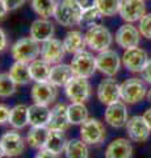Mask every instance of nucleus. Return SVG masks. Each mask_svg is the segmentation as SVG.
Instances as JSON below:
<instances>
[{"label": "nucleus", "instance_id": "1", "mask_svg": "<svg viewBox=\"0 0 151 158\" xmlns=\"http://www.w3.org/2000/svg\"><path fill=\"white\" fill-rule=\"evenodd\" d=\"M83 8L77 0H59L57 2V7L53 17L62 27L71 28L79 25L81 19Z\"/></svg>", "mask_w": 151, "mask_h": 158}, {"label": "nucleus", "instance_id": "2", "mask_svg": "<svg viewBox=\"0 0 151 158\" xmlns=\"http://www.w3.org/2000/svg\"><path fill=\"white\" fill-rule=\"evenodd\" d=\"M11 54L14 61L30 63L41 56V45L30 36L17 40L11 48Z\"/></svg>", "mask_w": 151, "mask_h": 158}, {"label": "nucleus", "instance_id": "3", "mask_svg": "<svg viewBox=\"0 0 151 158\" xmlns=\"http://www.w3.org/2000/svg\"><path fill=\"white\" fill-rule=\"evenodd\" d=\"M85 41H87V46L91 50L101 53L104 50H108L110 48L112 42H113V36H112L108 28H105L104 25H97L87 29Z\"/></svg>", "mask_w": 151, "mask_h": 158}, {"label": "nucleus", "instance_id": "4", "mask_svg": "<svg viewBox=\"0 0 151 158\" xmlns=\"http://www.w3.org/2000/svg\"><path fill=\"white\" fill-rule=\"evenodd\" d=\"M121 99L128 104H135L147 96V88H146L145 81L139 78L126 79L124 83L120 85Z\"/></svg>", "mask_w": 151, "mask_h": 158}, {"label": "nucleus", "instance_id": "5", "mask_svg": "<svg viewBox=\"0 0 151 158\" xmlns=\"http://www.w3.org/2000/svg\"><path fill=\"white\" fill-rule=\"evenodd\" d=\"M70 66L74 73V77L80 78H91L97 70L96 57L92 53L83 50L77 54H74V58L71 59Z\"/></svg>", "mask_w": 151, "mask_h": 158}, {"label": "nucleus", "instance_id": "6", "mask_svg": "<svg viewBox=\"0 0 151 158\" xmlns=\"http://www.w3.org/2000/svg\"><path fill=\"white\" fill-rule=\"evenodd\" d=\"M105 127L97 118L88 117L80 125V138L87 145H96L104 141L105 138Z\"/></svg>", "mask_w": 151, "mask_h": 158}, {"label": "nucleus", "instance_id": "7", "mask_svg": "<svg viewBox=\"0 0 151 158\" xmlns=\"http://www.w3.org/2000/svg\"><path fill=\"white\" fill-rule=\"evenodd\" d=\"M65 92L71 103H85L91 96V85L87 78L74 77L66 85Z\"/></svg>", "mask_w": 151, "mask_h": 158}, {"label": "nucleus", "instance_id": "8", "mask_svg": "<svg viewBox=\"0 0 151 158\" xmlns=\"http://www.w3.org/2000/svg\"><path fill=\"white\" fill-rule=\"evenodd\" d=\"M149 62V54L138 46L125 49L122 56V63L130 73H142Z\"/></svg>", "mask_w": 151, "mask_h": 158}, {"label": "nucleus", "instance_id": "9", "mask_svg": "<svg viewBox=\"0 0 151 158\" xmlns=\"http://www.w3.org/2000/svg\"><path fill=\"white\" fill-rule=\"evenodd\" d=\"M97 70L106 77H114L121 67V58L114 50H104L96 56Z\"/></svg>", "mask_w": 151, "mask_h": 158}, {"label": "nucleus", "instance_id": "10", "mask_svg": "<svg viewBox=\"0 0 151 158\" xmlns=\"http://www.w3.org/2000/svg\"><path fill=\"white\" fill-rule=\"evenodd\" d=\"M57 86L50 82H36L30 90V96L37 104L49 106L57 99Z\"/></svg>", "mask_w": 151, "mask_h": 158}, {"label": "nucleus", "instance_id": "11", "mask_svg": "<svg viewBox=\"0 0 151 158\" xmlns=\"http://www.w3.org/2000/svg\"><path fill=\"white\" fill-rule=\"evenodd\" d=\"M120 16L126 23L139 21L146 15L145 0H121Z\"/></svg>", "mask_w": 151, "mask_h": 158}, {"label": "nucleus", "instance_id": "12", "mask_svg": "<svg viewBox=\"0 0 151 158\" xmlns=\"http://www.w3.org/2000/svg\"><path fill=\"white\" fill-rule=\"evenodd\" d=\"M66 53L67 52L65 46H63V42L54 37L42 42V45H41V58L45 59L50 65L61 63L62 59L65 58Z\"/></svg>", "mask_w": 151, "mask_h": 158}, {"label": "nucleus", "instance_id": "13", "mask_svg": "<svg viewBox=\"0 0 151 158\" xmlns=\"http://www.w3.org/2000/svg\"><path fill=\"white\" fill-rule=\"evenodd\" d=\"M97 98L105 106L113 104L121 99L120 85L112 77L103 79L97 86Z\"/></svg>", "mask_w": 151, "mask_h": 158}, {"label": "nucleus", "instance_id": "14", "mask_svg": "<svg viewBox=\"0 0 151 158\" xmlns=\"http://www.w3.org/2000/svg\"><path fill=\"white\" fill-rule=\"evenodd\" d=\"M0 145H2L4 154L6 157H18L24 153L25 149V142H24V138L20 136V133L11 131L7 132L0 137Z\"/></svg>", "mask_w": 151, "mask_h": 158}, {"label": "nucleus", "instance_id": "15", "mask_svg": "<svg viewBox=\"0 0 151 158\" xmlns=\"http://www.w3.org/2000/svg\"><path fill=\"white\" fill-rule=\"evenodd\" d=\"M104 118L106 124L112 128H122L128 123V108L125 102H116L113 104L106 106L104 113Z\"/></svg>", "mask_w": 151, "mask_h": 158}, {"label": "nucleus", "instance_id": "16", "mask_svg": "<svg viewBox=\"0 0 151 158\" xmlns=\"http://www.w3.org/2000/svg\"><path fill=\"white\" fill-rule=\"evenodd\" d=\"M114 40L117 42V45L125 49L138 46L139 40H141V33L139 29H137L134 25H131L130 23L124 24L122 27H120L117 29V32L114 34Z\"/></svg>", "mask_w": 151, "mask_h": 158}, {"label": "nucleus", "instance_id": "17", "mask_svg": "<svg viewBox=\"0 0 151 158\" xmlns=\"http://www.w3.org/2000/svg\"><path fill=\"white\" fill-rule=\"evenodd\" d=\"M126 132L131 141L134 142H143L150 136V127L143 118V116H133L126 123Z\"/></svg>", "mask_w": 151, "mask_h": 158}, {"label": "nucleus", "instance_id": "18", "mask_svg": "<svg viewBox=\"0 0 151 158\" xmlns=\"http://www.w3.org/2000/svg\"><path fill=\"white\" fill-rule=\"evenodd\" d=\"M54 24H53L50 20L40 17L33 21V24L30 25V31H29V36L33 40H36L37 42H45L47 40L53 38L54 36Z\"/></svg>", "mask_w": 151, "mask_h": 158}, {"label": "nucleus", "instance_id": "19", "mask_svg": "<svg viewBox=\"0 0 151 158\" xmlns=\"http://www.w3.org/2000/svg\"><path fill=\"white\" fill-rule=\"evenodd\" d=\"M67 107L69 106H66L65 103H59V104H57L51 108L50 120L47 123L49 129L65 132L71 125L69 120V115H67Z\"/></svg>", "mask_w": 151, "mask_h": 158}, {"label": "nucleus", "instance_id": "20", "mask_svg": "<svg viewBox=\"0 0 151 158\" xmlns=\"http://www.w3.org/2000/svg\"><path fill=\"white\" fill-rule=\"evenodd\" d=\"M133 145L126 138H116L108 145L105 158H131Z\"/></svg>", "mask_w": 151, "mask_h": 158}, {"label": "nucleus", "instance_id": "21", "mask_svg": "<svg viewBox=\"0 0 151 158\" xmlns=\"http://www.w3.org/2000/svg\"><path fill=\"white\" fill-rule=\"evenodd\" d=\"M72 78H74V73H72L71 66L61 62V63H57V65L51 66L49 82L53 83L57 87H66V85Z\"/></svg>", "mask_w": 151, "mask_h": 158}, {"label": "nucleus", "instance_id": "22", "mask_svg": "<svg viewBox=\"0 0 151 158\" xmlns=\"http://www.w3.org/2000/svg\"><path fill=\"white\" fill-rule=\"evenodd\" d=\"M51 110L47 106L42 104H32L28 110L29 116V125L30 127H47V123L50 120Z\"/></svg>", "mask_w": 151, "mask_h": 158}, {"label": "nucleus", "instance_id": "23", "mask_svg": "<svg viewBox=\"0 0 151 158\" xmlns=\"http://www.w3.org/2000/svg\"><path fill=\"white\" fill-rule=\"evenodd\" d=\"M62 42L66 52L70 54L80 53L83 50H85V46H87L85 34H83L80 31H70L69 33H66Z\"/></svg>", "mask_w": 151, "mask_h": 158}, {"label": "nucleus", "instance_id": "24", "mask_svg": "<svg viewBox=\"0 0 151 158\" xmlns=\"http://www.w3.org/2000/svg\"><path fill=\"white\" fill-rule=\"evenodd\" d=\"M29 71H30L32 81L34 82H47L50 77L51 65L46 62L45 59H34L33 62L29 63Z\"/></svg>", "mask_w": 151, "mask_h": 158}, {"label": "nucleus", "instance_id": "25", "mask_svg": "<svg viewBox=\"0 0 151 158\" xmlns=\"http://www.w3.org/2000/svg\"><path fill=\"white\" fill-rule=\"evenodd\" d=\"M49 132L50 129L47 127H32L26 135V142L33 149H43L47 141Z\"/></svg>", "mask_w": 151, "mask_h": 158}, {"label": "nucleus", "instance_id": "26", "mask_svg": "<svg viewBox=\"0 0 151 158\" xmlns=\"http://www.w3.org/2000/svg\"><path fill=\"white\" fill-rule=\"evenodd\" d=\"M29 107L25 104H17L11 108V115H9L8 124L14 129H22L29 124V116H28Z\"/></svg>", "mask_w": 151, "mask_h": 158}, {"label": "nucleus", "instance_id": "27", "mask_svg": "<svg viewBox=\"0 0 151 158\" xmlns=\"http://www.w3.org/2000/svg\"><path fill=\"white\" fill-rule=\"evenodd\" d=\"M9 75L16 82L17 86L28 85L32 81L30 71H29V63H25V62L14 61V63L9 69Z\"/></svg>", "mask_w": 151, "mask_h": 158}, {"label": "nucleus", "instance_id": "28", "mask_svg": "<svg viewBox=\"0 0 151 158\" xmlns=\"http://www.w3.org/2000/svg\"><path fill=\"white\" fill-rule=\"evenodd\" d=\"M88 146L81 138L69 140L65 148L66 158H88Z\"/></svg>", "mask_w": 151, "mask_h": 158}, {"label": "nucleus", "instance_id": "29", "mask_svg": "<svg viewBox=\"0 0 151 158\" xmlns=\"http://www.w3.org/2000/svg\"><path fill=\"white\" fill-rule=\"evenodd\" d=\"M67 144V140L65 137V133L62 131H54L50 129L47 136V141L45 148L49 149L53 153H57V154H61V153H65V148Z\"/></svg>", "mask_w": 151, "mask_h": 158}, {"label": "nucleus", "instance_id": "30", "mask_svg": "<svg viewBox=\"0 0 151 158\" xmlns=\"http://www.w3.org/2000/svg\"><path fill=\"white\" fill-rule=\"evenodd\" d=\"M67 115H69L70 124L81 125L88 118V110L84 103H71L67 107Z\"/></svg>", "mask_w": 151, "mask_h": 158}, {"label": "nucleus", "instance_id": "31", "mask_svg": "<svg viewBox=\"0 0 151 158\" xmlns=\"http://www.w3.org/2000/svg\"><path fill=\"white\" fill-rule=\"evenodd\" d=\"M103 19H104V15L99 11L97 7L87 8V9H83L79 25L84 27L87 29H89L92 27H97V25H103L101 24L103 23Z\"/></svg>", "mask_w": 151, "mask_h": 158}, {"label": "nucleus", "instance_id": "32", "mask_svg": "<svg viewBox=\"0 0 151 158\" xmlns=\"http://www.w3.org/2000/svg\"><path fill=\"white\" fill-rule=\"evenodd\" d=\"M32 8L40 17L49 19L54 15L57 0H32Z\"/></svg>", "mask_w": 151, "mask_h": 158}, {"label": "nucleus", "instance_id": "33", "mask_svg": "<svg viewBox=\"0 0 151 158\" xmlns=\"http://www.w3.org/2000/svg\"><path fill=\"white\" fill-rule=\"evenodd\" d=\"M96 7L104 15V17H110L120 12L121 0H97Z\"/></svg>", "mask_w": 151, "mask_h": 158}, {"label": "nucleus", "instance_id": "34", "mask_svg": "<svg viewBox=\"0 0 151 158\" xmlns=\"http://www.w3.org/2000/svg\"><path fill=\"white\" fill-rule=\"evenodd\" d=\"M17 85L9 75V73L0 74V98H9L16 92Z\"/></svg>", "mask_w": 151, "mask_h": 158}, {"label": "nucleus", "instance_id": "35", "mask_svg": "<svg viewBox=\"0 0 151 158\" xmlns=\"http://www.w3.org/2000/svg\"><path fill=\"white\" fill-rule=\"evenodd\" d=\"M139 33L143 37L151 40V13H146L145 16L139 20Z\"/></svg>", "mask_w": 151, "mask_h": 158}, {"label": "nucleus", "instance_id": "36", "mask_svg": "<svg viewBox=\"0 0 151 158\" xmlns=\"http://www.w3.org/2000/svg\"><path fill=\"white\" fill-rule=\"evenodd\" d=\"M9 115H11V108L6 104H0V125L8 124Z\"/></svg>", "mask_w": 151, "mask_h": 158}, {"label": "nucleus", "instance_id": "37", "mask_svg": "<svg viewBox=\"0 0 151 158\" xmlns=\"http://www.w3.org/2000/svg\"><path fill=\"white\" fill-rule=\"evenodd\" d=\"M8 11H16V9L21 8L28 0H3Z\"/></svg>", "mask_w": 151, "mask_h": 158}, {"label": "nucleus", "instance_id": "38", "mask_svg": "<svg viewBox=\"0 0 151 158\" xmlns=\"http://www.w3.org/2000/svg\"><path fill=\"white\" fill-rule=\"evenodd\" d=\"M34 158H59V154H57V153H53L50 152L46 148H43V149H40L38 153L36 154Z\"/></svg>", "mask_w": 151, "mask_h": 158}, {"label": "nucleus", "instance_id": "39", "mask_svg": "<svg viewBox=\"0 0 151 158\" xmlns=\"http://www.w3.org/2000/svg\"><path fill=\"white\" fill-rule=\"evenodd\" d=\"M142 79H143L146 83H150V85H151V59H149L147 65H146V67L143 69V71H142Z\"/></svg>", "mask_w": 151, "mask_h": 158}, {"label": "nucleus", "instance_id": "40", "mask_svg": "<svg viewBox=\"0 0 151 158\" xmlns=\"http://www.w3.org/2000/svg\"><path fill=\"white\" fill-rule=\"evenodd\" d=\"M8 48V37L7 33L0 28V53H3L4 50H7Z\"/></svg>", "mask_w": 151, "mask_h": 158}, {"label": "nucleus", "instance_id": "41", "mask_svg": "<svg viewBox=\"0 0 151 158\" xmlns=\"http://www.w3.org/2000/svg\"><path fill=\"white\" fill-rule=\"evenodd\" d=\"M80 3V6L83 9H87V8H92V7H96V2L97 0H77Z\"/></svg>", "mask_w": 151, "mask_h": 158}, {"label": "nucleus", "instance_id": "42", "mask_svg": "<svg viewBox=\"0 0 151 158\" xmlns=\"http://www.w3.org/2000/svg\"><path fill=\"white\" fill-rule=\"evenodd\" d=\"M8 12H9V11H8V8L6 7L4 2H3V0H0V23H2L3 20L6 19V16H7Z\"/></svg>", "mask_w": 151, "mask_h": 158}, {"label": "nucleus", "instance_id": "43", "mask_svg": "<svg viewBox=\"0 0 151 158\" xmlns=\"http://www.w3.org/2000/svg\"><path fill=\"white\" fill-rule=\"evenodd\" d=\"M143 118L146 120L147 125L150 127V129H151V108H149L147 111H145V113H143Z\"/></svg>", "mask_w": 151, "mask_h": 158}, {"label": "nucleus", "instance_id": "44", "mask_svg": "<svg viewBox=\"0 0 151 158\" xmlns=\"http://www.w3.org/2000/svg\"><path fill=\"white\" fill-rule=\"evenodd\" d=\"M3 157H6V154H4V150H3L2 145H0V158H3Z\"/></svg>", "mask_w": 151, "mask_h": 158}, {"label": "nucleus", "instance_id": "45", "mask_svg": "<svg viewBox=\"0 0 151 158\" xmlns=\"http://www.w3.org/2000/svg\"><path fill=\"white\" fill-rule=\"evenodd\" d=\"M147 99H149V102L151 103V88H150V90L147 91Z\"/></svg>", "mask_w": 151, "mask_h": 158}]
</instances>
